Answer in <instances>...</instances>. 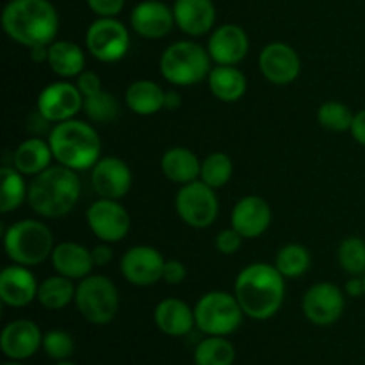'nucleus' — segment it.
Wrapping results in <instances>:
<instances>
[{
    "instance_id": "f257e3e1",
    "label": "nucleus",
    "mask_w": 365,
    "mask_h": 365,
    "mask_svg": "<svg viewBox=\"0 0 365 365\" xmlns=\"http://www.w3.org/2000/svg\"><path fill=\"white\" fill-rule=\"evenodd\" d=\"M234 294L246 317L267 321L277 316L284 305L285 277L274 264H248L235 278Z\"/></svg>"
},
{
    "instance_id": "f03ea898",
    "label": "nucleus",
    "mask_w": 365,
    "mask_h": 365,
    "mask_svg": "<svg viewBox=\"0 0 365 365\" xmlns=\"http://www.w3.org/2000/svg\"><path fill=\"white\" fill-rule=\"evenodd\" d=\"M4 32L21 46L56 41L59 14L50 0H9L2 11Z\"/></svg>"
},
{
    "instance_id": "7ed1b4c3",
    "label": "nucleus",
    "mask_w": 365,
    "mask_h": 365,
    "mask_svg": "<svg viewBox=\"0 0 365 365\" xmlns=\"http://www.w3.org/2000/svg\"><path fill=\"white\" fill-rule=\"evenodd\" d=\"M77 173L78 171L56 164L32 177L27 195L32 212L46 220H57L70 214L81 200L82 185Z\"/></svg>"
},
{
    "instance_id": "20e7f679",
    "label": "nucleus",
    "mask_w": 365,
    "mask_h": 365,
    "mask_svg": "<svg viewBox=\"0 0 365 365\" xmlns=\"http://www.w3.org/2000/svg\"><path fill=\"white\" fill-rule=\"evenodd\" d=\"M48 145L57 164L73 171L91 170L102 153V141L96 128L75 118L53 125L48 134Z\"/></svg>"
},
{
    "instance_id": "39448f33",
    "label": "nucleus",
    "mask_w": 365,
    "mask_h": 365,
    "mask_svg": "<svg viewBox=\"0 0 365 365\" xmlns=\"http://www.w3.org/2000/svg\"><path fill=\"white\" fill-rule=\"evenodd\" d=\"M4 248L13 264L34 267L50 259L53 234L43 221L20 220L4 230Z\"/></svg>"
},
{
    "instance_id": "423d86ee",
    "label": "nucleus",
    "mask_w": 365,
    "mask_h": 365,
    "mask_svg": "<svg viewBox=\"0 0 365 365\" xmlns=\"http://www.w3.org/2000/svg\"><path fill=\"white\" fill-rule=\"evenodd\" d=\"M210 64H212V59L209 56V50L189 39L171 43L159 61L160 75L170 84L180 86V88L195 86L209 77L212 70Z\"/></svg>"
},
{
    "instance_id": "0eeeda50",
    "label": "nucleus",
    "mask_w": 365,
    "mask_h": 365,
    "mask_svg": "<svg viewBox=\"0 0 365 365\" xmlns=\"http://www.w3.org/2000/svg\"><path fill=\"white\" fill-rule=\"evenodd\" d=\"M242 317L237 298L227 291L205 292L195 305L196 328L205 335L228 337L239 330Z\"/></svg>"
},
{
    "instance_id": "6e6552de",
    "label": "nucleus",
    "mask_w": 365,
    "mask_h": 365,
    "mask_svg": "<svg viewBox=\"0 0 365 365\" xmlns=\"http://www.w3.org/2000/svg\"><path fill=\"white\" fill-rule=\"evenodd\" d=\"M75 307L88 323L109 324L120 309V292L114 282L103 274H89L78 280Z\"/></svg>"
},
{
    "instance_id": "1a4fd4ad",
    "label": "nucleus",
    "mask_w": 365,
    "mask_h": 365,
    "mask_svg": "<svg viewBox=\"0 0 365 365\" xmlns=\"http://www.w3.org/2000/svg\"><path fill=\"white\" fill-rule=\"evenodd\" d=\"M175 209L187 227L196 230L209 228L220 216V200L216 196V189L200 178L191 184L180 185L175 196Z\"/></svg>"
},
{
    "instance_id": "9d476101",
    "label": "nucleus",
    "mask_w": 365,
    "mask_h": 365,
    "mask_svg": "<svg viewBox=\"0 0 365 365\" xmlns=\"http://www.w3.org/2000/svg\"><path fill=\"white\" fill-rule=\"evenodd\" d=\"M86 48L100 63H118L130 48L128 29L116 18H96L86 31Z\"/></svg>"
},
{
    "instance_id": "9b49d317",
    "label": "nucleus",
    "mask_w": 365,
    "mask_h": 365,
    "mask_svg": "<svg viewBox=\"0 0 365 365\" xmlns=\"http://www.w3.org/2000/svg\"><path fill=\"white\" fill-rule=\"evenodd\" d=\"M86 221L89 230L102 242H120L130 232V214L120 200L98 198L86 210Z\"/></svg>"
},
{
    "instance_id": "f8f14e48",
    "label": "nucleus",
    "mask_w": 365,
    "mask_h": 365,
    "mask_svg": "<svg viewBox=\"0 0 365 365\" xmlns=\"http://www.w3.org/2000/svg\"><path fill=\"white\" fill-rule=\"evenodd\" d=\"M84 107V96L78 91L77 84L68 81L52 82L39 91L36 109L38 114L48 123H63L73 120Z\"/></svg>"
},
{
    "instance_id": "ddd939ff",
    "label": "nucleus",
    "mask_w": 365,
    "mask_h": 365,
    "mask_svg": "<svg viewBox=\"0 0 365 365\" xmlns=\"http://www.w3.org/2000/svg\"><path fill=\"white\" fill-rule=\"evenodd\" d=\"M346 292L330 282H319L307 289L302 299V310L307 321L316 327H331L342 317L346 309Z\"/></svg>"
},
{
    "instance_id": "4468645a",
    "label": "nucleus",
    "mask_w": 365,
    "mask_h": 365,
    "mask_svg": "<svg viewBox=\"0 0 365 365\" xmlns=\"http://www.w3.org/2000/svg\"><path fill=\"white\" fill-rule=\"evenodd\" d=\"M163 253L153 246H132L123 253L120 260V269L125 280L135 287H152L163 280L164 271Z\"/></svg>"
},
{
    "instance_id": "2eb2a0df",
    "label": "nucleus",
    "mask_w": 365,
    "mask_h": 365,
    "mask_svg": "<svg viewBox=\"0 0 365 365\" xmlns=\"http://www.w3.org/2000/svg\"><path fill=\"white\" fill-rule=\"evenodd\" d=\"M259 68L267 82L274 86H287L302 73V59L291 45L274 41L260 50Z\"/></svg>"
},
{
    "instance_id": "dca6fc26",
    "label": "nucleus",
    "mask_w": 365,
    "mask_h": 365,
    "mask_svg": "<svg viewBox=\"0 0 365 365\" xmlns=\"http://www.w3.org/2000/svg\"><path fill=\"white\" fill-rule=\"evenodd\" d=\"M91 184L100 198L121 200L132 187V171L120 157H100L91 168Z\"/></svg>"
},
{
    "instance_id": "f3484780",
    "label": "nucleus",
    "mask_w": 365,
    "mask_h": 365,
    "mask_svg": "<svg viewBox=\"0 0 365 365\" xmlns=\"http://www.w3.org/2000/svg\"><path fill=\"white\" fill-rule=\"evenodd\" d=\"M43 348V334L31 319H14L4 327L0 335V349L9 360L24 362Z\"/></svg>"
},
{
    "instance_id": "a211bd4d",
    "label": "nucleus",
    "mask_w": 365,
    "mask_h": 365,
    "mask_svg": "<svg viewBox=\"0 0 365 365\" xmlns=\"http://www.w3.org/2000/svg\"><path fill=\"white\" fill-rule=\"evenodd\" d=\"M273 221L271 205L257 195L242 196L234 205L230 214V225L245 239H257L266 234Z\"/></svg>"
},
{
    "instance_id": "6ab92c4d",
    "label": "nucleus",
    "mask_w": 365,
    "mask_h": 365,
    "mask_svg": "<svg viewBox=\"0 0 365 365\" xmlns=\"http://www.w3.org/2000/svg\"><path fill=\"white\" fill-rule=\"evenodd\" d=\"M173 25V7L160 0H143L130 13L132 31L145 39L166 38Z\"/></svg>"
},
{
    "instance_id": "aec40b11",
    "label": "nucleus",
    "mask_w": 365,
    "mask_h": 365,
    "mask_svg": "<svg viewBox=\"0 0 365 365\" xmlns=\"http://www.w3.org/2000/svg\"><path fill=\"white\" fill-rule=\"evenodd\" d=\"M39 284L34 273L20 264L6 266L0 273V299L11 309H24L38 299Z\"/></svg>"
},
{
    "instance_id": "412c9836",
    "label": "nucleus",
    "mask_w": 365,
    "mask_h": 365,
    "mask_svg": "<svg viewBox=\"0 0 365 365\" xmlns=\"http://www.w3.org/2000/svg\"><path fill=\"white\" fill-rule=\"evenodd\" d=\"M210 59L216 64H232L237 66L250 50L248 34L242 27L235 24H225L214 29L207 43Z\"/></svg>"
},
{
    "instance_id": "4be33fe9",
    "label": "nucleus",
    "mask_w": 365,
    "mask_h": 365,
    "mask_svg": "<svg viewBox=\"0 0 365 365\" xmlns=\"http://www.w3.org/2000/svg\"><path fill=\"white\" fill-rule=\"evenodd\" d=\"M175 25L191 38L207 34L216 24V6L212 0H175Z\"/></svg>"
},
{
    "instance_id": "5701e85b",
    "label": "nucleus",
    "mask_w": 365,
    "mask_h": 365,
    "mask_svg": "<svg viewBox=\"0 0 365 365\" xmlns=\"http://www.w3.org/2000/svg\"><path fill=\"white\" fill-rule=\"evenodd\" d=\"M50 262L57 274H63L70 280H82L89 277L95 267L91 250L73 241H63L56 245L50 255Z\"/></svg>"
},
{
    "instance_id": "b1692460",
    "label": "nucleus",
    "mask_w": 365,
    "mask_h": 365,
    "mask_svg": "<svg viewBox=\"0 0 365 365\" xmlns=\"http://www.w3.org/2000/svg\"><path fill=\"white\" fill-rule=\"evenodd\" d=\"M155 327L168 337H184L196 327L195 309L177 298H168L157 303L153 310Z\"/></svg>"
},
{
    "instance_id": "393cba45",
    "label": "nucleus",
    "mask_w": 365,
    "mask_h": 365,
    "mask_svg": "<svg viewBox=\"0 0 365 365\" xmlns=\"http://www.w3.org/2000/svg\"><path fill=\"white\" fill-rule=\"evenodd\" d=\"M160 170L170 182L185 185L198 180L202 163L192 150L185 148V146H173L164 152L163 159H160Z\"/></svg>"
},
{
    "instance_id": "a878e982",
    "label": "nucleus",
    "mask_w": 365,
    "mask_h": 365,
    "mask_svg": "<svg viewBox=\"0 0 365 365\" xmlns=\"http://www.w3.org/2000/svg\"><path fill=\"white\" fill-rule=\"evenodd\" d=\"M207 84L217 100L227 103L241 100L248 89L246 75L232 64H216L207 77Z\"/></svg>"
},
{
    "instance_id": "bb28decb",
    "label": "nucleus",
    "mask_w": 365,
    "mask_h": 365,
    "mask_svg": "<svg viewBox=\"0 0 365 365\" xmlns=\"http://www.w3.org/2000/svg\"><path fill=\"white\" fill-rule=\"evenodd\" d=\"M46 64L50 66L52 73L61 78L78 77L86 70L84 50L73 41L66 39H56L48 45V59Z\"/></svg>"
},
{
    "instance_id": "cd10ccee",
    "label": "nucleus",
    "mask_w": 365,
    "mask_h": 365,
    "mask_svg": "<svg viewBox=\"0 0 365 365\" xmlns=\"http://www.w3.org/2000/svg\"><path fill=\"white\" fill-rule=\"evenodd\" d=\"M164 91L155 81H134L125 91V103L138 116H153L164 109Z\"/></svg>"
},
{
    "instance_id": "c85d7f7f",
    "label": "nucleus",
    "mask_w": 365,
    "mask_h": 365,
    "mask_svg": "<svg viewBox=\"0 0 365 365\" xmlns=\"http://www.w3.org/2000/svg\"><path fill=\"white\" fill-rule=\"evenodd\" d=\"M53 159L52 148L48 141H43L39 138L25 139L18 145L13 153V166L25 177H36L43 173Z\"/></svg>"
},
{
    "instance_id": "c756f323",
    "label": "nucleus",
    "mask_w": 365,
    "mask_h": 365,
    "mask_svg": "<svg viewBox=\"0 0 365 365\" xmlns=\"http://www.w3.org/2000/svg\"><path fill=\"white\" fill-rule=\"evenodd\" d=\"M75 291L77 287L73 280L63 274H53L39 284L38 302L46 310H63L75 302Z\"/></svg>"
},
{
    "instance_id": "7c9ffc66",
    "label": "nucleus",
    "mask_w": 365,
    "mask_h": 365,
    "mask_svg": "<svg viewBox=\"0 0 365 365\" xmlns=\"http://www.w3.org/2000/svg\"><path fill=\"white\" fill-rule=\"evenodd\" d=\"M192 360L196 365H234L235 348L227 337L207 335L195 348Z\"/></svg>"
},
{
    "instance_id": "2f4dec72",
    "label": "nucleus",
    "mask_w": 365,
    "mask_h": 365,
    "mask_svg": "<svg viewBox=\"0 0 365 365\" xmlns=\"http://www.w3.org/2000/svg\"><path fill=\"white\" fill-rule=\"evenodd\" d=\"M2 177V191H0V210L9 214L16 210L24 202H27L29 185L25 184V175L14 166H4L0 170Z\"/></svg>"
},
{
    "instance_id": "473e14b6",
    "label": "nucleus",
    "mask_w": 365,
    "mask_h": 365,
    "mask_svg": "<svg viewBox=\"0 0 365 365\" xmlns=\"http://www.w3.org/2000/svg\"><path fill=\"white\" fill-rule=\"evenodd\" d=\"M310 262V252L302 245H285L284 248L278 250L277 259H274V267L284 274L285 278H298L309 271Z\"/></svg>"
},
{
    "instance_id": "72a5a7b5",
    "label": "nucleus",
    "mask_w": 365,
    "mask_h": 365,
    "mask_svg": "<svg viewBox=\"0 0 365 365\" xmlns=\"http://www.w3.org/2000/svg\"><path fill=\"white\" fill-rule=\"evenodd\" d=\"M82 110L86 113L89 121L93 123H110L120 116V102L114 95H110L106 89H100L95 95L84 96V107Z\"/></svg>"
},
{
    "instance_id": "f704fd0d",
    "label": "nucleus",
    "mask_w": 365,
    "mask_h": 365,
    "mask_svg": "<svg viewBox=\"0 0 365 365\" xmlns=\"http://www.w3.org/2000/svg\"><path fill=\"white\" fill-rule=\"evenodd\" d=\"M232 173H234V164L230 157L223 152H214L202 160L200 180L212 189H220L230 182Z\"/></svg>"
},
{
    "instance_id": "c9c22d12",
    "label": "nucleus",
    "mask_w": 365,
    "mask_h": 365,
    "mask_svg": "<svg viewBox=\"0 0 365 365\" xmlns=\"http://www.w3.org/2000/svg\"><path fill=\"white\" fill-rule=\"evenodd\" d=\"M355 114L346 103L330 100V102L321 103L317 109V121L324 130L330 132H349L351 130Z\"/></svg>"
},
{
    "instance_id": "e433bc0d",
    "label": "nucleus",
    "mask_w": 365,
    "mask_h": 365,
    "mask_svg": "<svg viewBox=\"0 0 365 365\" xmlns=\"http://www.w3.org/2000/svg\"><path fill=\"white\" fill-rule=\"evenodd\" d=\"M339 266L349 277H364L365 274V241L362 237H346L337 250Z\"/></svg>"
},
{
    "instance_id": "4c0bfd02",
    "label": "nucleus",
    "mask_w": 365,
    "mask_h": 365,
    "mask_svg": "<svg viewBox=\"0 0 365 365\" xmlns=\"http://www.w3.org/2000/svg\"><path fill=\"white\" fill-rule=\"evenodd\" d=\"M43 351L56 362L68 360L75 351V341L68 331L50 330L43 335Z\"/></svg>"
},
{
    "instance_id": "58836bf2",
    "label": "nucleus",
    "mask_w": 365,
    "mask_h": 365,
    "mask_svg": "<svg viewBox=\"0 0 365 365\" xmlns=\"http://www.w3.org/2000/svg\"><path fill=\"white\" fill-rule=\"evenodd\" d=\"M242 241H245V237H242L234 227H230L223 228V230L216 235L214 245H216L217 252L223 253V255H235V253L241 250Z\"/></svg>"
},
{
    "instance_id": "ea45409f",
    "label": "nucleus",
    "mask_w": 365,
    "mask_h": 365,
    "mask_svg": "<svg viewBox=\"0 0 365 365\" xmlns=\"http://www.w3.org/2000/svg\"><path fill=\"white\" fill-rule=\"evenodd\" d=\"M98 18H116L123 11L125 0H86Z\"/></svg>"
},
{
    "instance_id": "a19ab883",
    "label": "nucleus",
    "mask_w": 365,
    "mask_h": 365,
    "mask_svg": "<svg viewBox=\"0 0 365 365\" xmlns=\"http://www.w3.org/2000/svg\"><path fill=\"white\" fill-rule=\"evenodd\" d=\"M187 277V269H185L184 264L177 259L166 260L163 271V280L170 285H180L182 282Z\"/></svg>"
},
{
    "instance_id": "79ce46f5",
    "label": "nucleus",
    "mask_w": 365,
    "mask_h": 365,
    "mask_svg": "<svg viewBox=\"0 0 365 365\" xmlns=\"http://www.w3.org/2000/svg\"><path fill=\"white\" fill-rule=\"evenodd\" d=\"M77 88H78V91L82 93V96L95 95V93H98L100 89H103L102 78H100L95 71L84 70L77 77Z\"/></svg>"
},
{
    "instance_id": "37998d69",
    "label": "nucleus",
    "mask_w": 365,
    "mask_h": 365,
    "mask_svg": "<svg viewBox=\"0 0 365 365\" xmlns=\"http://www.w3.org/2000/svg\"><path fill=\"white\" fill-rule=\"evenodd\" d=\"M93 255V262H95V267H106L113 262V248L109 246V242H102V245L95 246L91 250Z\"/></svg>"
},
{
    "instance_id": "c03bdc74",
    "label": "nucleus",
    "mask_w": 365,
    "mask_h": 365,
    "mask_svg": "<svg viewBox=\"0 0 365 365\" xmlns=\"http://www.w3.org/2000/svg\"><path fill=\"white\" fill-rule=\"evenodd\" d=\"M351 135L353 139H355L359 145L365 146V109L359 110V113L355 114V120H353V125H351Z\"/></svg>"
},
{
    "instance_id": "a18cd8bd",
    "label": "nucleus",
    "mask_w": 365,
    "mask_h": 365,
    "mask_svg": "<svg viewBox=\"0 0 365 365\" xmlns=\"http://www.w3.org/2000/svg\"><path fill=\"white\" fill-rule=\"evenodd\" d=\"M346 296H351V298H360L365 296V282L364 277H351L344 285Z\"/></svg>"
},
{
    "instance_id": "49530a36",
    "label": "nucleus",
    "mask_w": 365,
    "mask_h": 365,
    "mask_svg": "<svg viewBox=\"0 0 365 365\" xmlns=\"http://www.w3.org/2000/svg\"><path fill=\"white\" fill-rule=\"evenodd\" d=\"M180 106H182L180 93L173 91V89L166 91V95H164V109L177 110V109H180Z\"/></svg>"
},
{
    "instance_id": "de8ad7c7",
    "label": "nucleus",
    "mask_w": 365,
    "mask_h": 365,
    "mask_svg": "<svg viewBox=\"0 0 365 365\" xmlns=\"http://www.w3.org/2000/svg\"><path fill=\"white\" fill-rule=\"evenodd\" d=\"M31 59L34 61V63L41 64V63H46V59H48V46L46 45H36V46H31Z\"/></svg>"
},
{
    "instance_id": "09e8293b",
    "label": "nucleus",
    "mask_w": 365,
    "mask_h": 365,
    "mask_svg": "<svg viewBox=\"0 0 365 365\" xmlns=\"http://www.w3.org/2000/svg\"><path fill=\"white\" fill-rule=\"evenodd\" d=\"M56 365H75V364L70 362V360H61V362H56Z\"/></svg>"
},
{
    "instance_id": "8fccbe9b",
    "label": "nucleus",
    "mask_w": 365,
    "mask_h": 365,
    "mask_svg": "<svg viewBox=\"0 0 365 365\" xmlns=\"http://www.w3.org/2000/svg\"><path fill=\"white\" fill-rule=\"evenodd\" d=\"M4 365H25V364H21V362H16V360H13V362H7V364H4Z\"/></svg>"
},
{
    "instance_id": "3c124183",
    "label": "nucleus",
    "mask_w": 365,
    "mask_h": 365,
    "mask_svg": "<svg viewBox=\"0 0 365 365\" xmlns=\"http://www.w3.org/2000/svg\"><path fill=\"white\" fill-rule=\"evenodd\" d=\"M364 282H365V274H364Z\"/></svg>"
},
{
    "instance_id": "603ef678",
    "label": "nucleus",
    "mask_w": 365,
    "mask_h": 365,
    "mask_svg": "<svg viewBox=\"0 0 365 365\" xmlns=\"http://www.w3.org/2000/svg\"><path fill=\"white\" fill-rule=\"evenodd\" d=\"M192 365H196V364H192Z\"/></svg>"
}]
</instances>
